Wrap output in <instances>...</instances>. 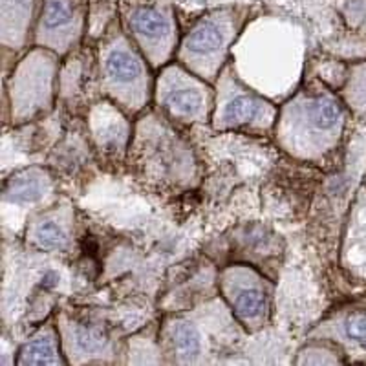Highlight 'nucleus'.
<instances>
[{"mask_svg":"<svg viewBox=\"0 0 366 366\" xmlns=\"http://www.w3.org/2000/svg\"><path fill=\"white\" fill-rule=\"evenodd\" d=\"M264 103L249 94H237L227 101L224 110V119L233 125H249L260 119L264 114Z\"/></svg>","mask_w":366,"mask_h":366,"instance_id":"nucleus-8","label":"nucleus"},{"mask_svg":"<svg viewBox=\"0 0 366 366\" xmlns=\"http://www.w3.org/2000/svg\"><path fill=\"white\" fill-rule=\"evenodd\" d=\"M61 362L63 361L59 359L50 337H39L28 342L19 357V365H61Z\"/></svg>","mask_w":366,"mask_h":366,"instance_id":"nucleus-10","label":"nucleus"},{"mask_svg":"<svg viewBox=\"0 0 366 366\" xmlns=\"http://www.w3.org/2000/svg\"><path fill=\"white\" fill-rule=\"evenodd\" d=\"M233 310L242 320H258L266 312V295L257 284H240L233 287Z\"/></svg>","mask_w":366,"mask_h":366,"instance_id":"nucleus-6","label":"nucleus"},{"mask_svg":"<svg viewBox=\"0 0 366 366\" xmlns=\"http://www.w3.org/2000/svg\"><path fill=\"white\" fill-rule=\"evenodd\" d=\"M79 0H44L41 17V35L50 41L71 39L81 24Z\"/></svg>","mask_w":366,"mask_h":366,"instance_id":"nucleus-4","label":"nucleus"},{"mask_svg":"<svg viewBox=\"0 0 366 366\" xmlns=\"http://www.w3.org/2000/svg\"><path fill=\"white\" fill-rule=\"evenodd\" d=\"M345 335L355 345L366 346V312H357L346 319Z\"/></svg>","mask_w":366,"mask_h":366,"instance_id":"nucleus-13","label":"nucleus"},{"mask_svg":"<svg viewBox=\"0 0 366 366\" xmlns=\"http://www.w3.org/2000/svg\"><path fill=\"white\" fill-rule=\"evenodd\" d=\"M35 240L44 249H61L66 244L63 229L59 227L57 224H51V222L39 225L37 231H35Z\"/></svg>","mask_w":366,"mask_h":366,"instance_id":"nucleus-12","label":"nucleus"},{"mask_svg":"<svg viewBox=\"0 0 366 366\" xmlns=\"http://www.w3.org/2000/svg\"><path fill=\"white\" fill-rule=\"evenodd\" d=\"M233 29V17L229 13H212L189 31L183 42V51L194 61H217L224 54Z\"/></svg>","mask_w":366,"mask_h":366,"instance_id":"nucleus-1","label":"nucleus"},{"mask_svg":"<svg viewBox=\"0 0 366 366\" xmlns=\"http://www.w3.org/2000/svg\"><path fill=\"white\" fill-rule=\"evenodd\" d=\"M306 117H308V125L315 132H332L341 125V104L328 96L315 97L306 104Z\"/></svg>","mask_w":366,"mask_h":366,"instance_id":"nucleus-5","label":"nucleus"},{"mask_svg":"<svg viewBox=\"0 0 366 366\" xmlns=\"http://www.w3.org/2000/svg\"><path fill=\"white\" fill-rule=\"evenodd\" d=\"M44 194V182L39 176L24 174L13 178L6 189V200L15 204H31Z\"/></svg>","mask_w":366,"mask_h":366,"instance_id":"nucleus-9","label":"nucleus"},{"mask_svg":"<svg viewBox=\"0 0 366 366\" xmlns=\"http://www.w3.org/2000/svg\"><path fill=\"white\" fill-rule=\"evenodd\" d=\"M107 81L116 90H136L145 83V68L142 59L137 57L125 44L114 46L107 51L103 61Z\"/></svg>","mask_w":366,"mask_h":366,"instance_id":"nucleus-3","label":"nucleus"},{"mask_svg":"<svg viewBox=\"0 0 366 366\" xmlns=\"http://www.w3.org/2000/svg\"><path fill=\"white\" fill-rule=\"evenodd\" d=\"M129 26L142 46H169L174 37L171 13L156 4H137L129 9Z\"/></svg>","mask_w":366,"mask_h":366,"instance_id":"nucleus-2","label":"nucleus"},{"mask_svg":"<svg viewBox=\"0 0 366 366\" xmlns=\"http://www.w3.org/2000/svg\"><path fill=\"white\" fill-rule=\"evenodd\" d=\"M172 345L179 357L192 359L202 352V335L191 322H178L172 328Z\"/></svg>","mask_w":366,"mask_h":366,"instance_id":"nucleus-11","label":"nucleus"},{"mask_svg":"<svg viewBox=\"0 0 366 366\" xmlns=\"http://www.w3.org/2000/svg\"><path fill=\"white\" fill-rule=\"evenodd\" d=\"M165 104L172 110V114L189 119L204 112V96L200 94V88L179 83L167 92Z\"/></svg>","mask_w":366,"mask_h":366,"instance_id":"nucleus-7","label":"nucleus"}]
</instances>
